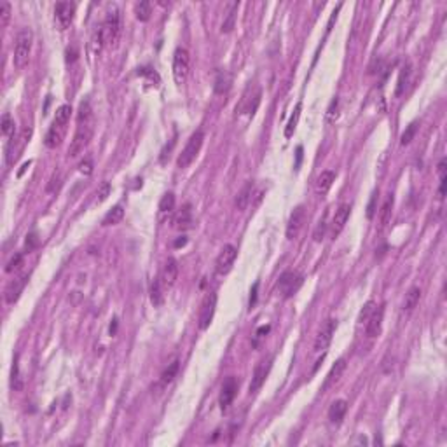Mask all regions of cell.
<instances>
[{"label": "cell", "instance_id": "cell-51", "mask_svg": "<svg viewBox=\"0 0 447 447\" xmlns=\"http://www.w3.org/2000/svg\"><path fill=\"white\" fill-rule=\"evenodd\" d=\"M439 176H446V159L439 163Z\"/></svg>", "mask_w": 447, "mask_h": 447}, {"label": "cell", "instance_id": "cell-26", "mask_svg": "<svg viewBox=\"0 0 447 447\" xmlns=\"http://www.w3.org/2000/svg\"><path fill=\"white\" fill-rule=\"evenodd\" d=\"M300 110H302V103H297L294 112H292L290 119H288V123H287V128H285V138H290V136L294 135V131H296V126H297V123H299V117H300Z\"/></svg>", "mask_w": 447, "mask_h": 447}, {"label": "cell", "instance_id": "cell-31", "mask_svg": "<svg viewBox=\"0 0 447 447\" xmlns=\"http://www.w3.org/2000/svg\"><path fill=\"white\" fill-rule=\"evenodd\" d=\"M11 388L14 391H20L23 388V381L20 377V365H18V355L12 362V369H11Z\"/></svg>", "mask_w": 447, "mask_h": 447}, {"label": "cell", "instance_id": "cell-41", "mask_svg": "<svg viewBox=\"0 0 447 447\" xmlns=\"http://www.w3.org/2000/svg\"><path fill=\"white\" fill-rule=\"evenodd\" d=\"M337 110H339V100L337 98H334V100L330 101V107H328L327 110V123H334L335 119H337Z\"/></svg>", "mask_w": 447, "mask_h": 447}, {"label": "cell", "instance_id": "cell-3", "mask_svg": "<svg viewBox=\"0 0 447 447\" xmlns=\"http://www.w3.org/2000/svg\"><path fill=\"white\" fill-rule=\"evenodd\" d=\"M121 35V21H119V11L116 5L108 9L105 21L100 28V39L105 46H116Z\"/></svg>", "mask_w": 447, "mask_h": 447}, {"label": "cell", "instance_id": "cell-8", "mask_svg": "<svg viewBox=\"0 0 447 447\" xmlns=\"http://www.w3.org/2000/svg\"><path fill=\"white\" fill-rule=\"evenodd\" d=\"M215 307H217V296L213 292L206 294L201 302V309H199V328L204 330V328L210 327L213 320V315H215Z\"/></svg>", "mask_w": 447, "mask_h": 447}, {"label": "cell", "instance_id": "cell-48", "mask_svg": "<svg viewBox=\"0 0 447 447\" xmlns=\"http://www.w3.org/2000/svg\"><path fill=\"white\" fill-rule=\"evenodd\" d=\"M269 328H271V327H269V325H264V327H260L259 330H257V334H255V341H253V344H259V341L262 339L264 335L268 334V332H269Z\"/></svg>", "mask_w": 447, "mask_h": 447}, {"label": "cell", "instance_id": "cell-13", "mask_svg": "<svg viewBox=\"0 0 447 447\" xmlns=\"http://www.w3.org/2000/svg\"><path fill=\"white\" fill-rule=\"evenodd\" d=\"M236 393H238V381H236L234 375H229L227 379L224 381L222 384V391H220V407H222V411H227L229 407H231L232 400H234Z\"/></svg>", "mask_w": 447, "mask_h": 447}, {"label": "cell", "instance_id": "cell-22", "mask_svg": "<svg viewBox=\"0 0 447 447\" xmlns=\"http://www.w3.org/2000/svg\"><path fill=\"white\" fill-rule=\"evenodd\" d=\"M346 411H348L346 400H335L330 405V409H328V419L334 424H339L344 419V416H346Z\"/></svg>", "mask_w": 447, "mask_h": 447}, {"label": "cell", "instance_id": "cell-6", "mask_svg": "<svg viewBox=\"0 0 447 447\" xmlns=\"http://www.w3.org/2000/svg\"><path fill=\"white\" fill-rule=\"evenodd\" d=\"M302 285V276L296 271H285L283 274L279 276L278 281V290L279 294L285 297V299H290L294 294L300 288Z\"/></svg>", "mask_w": 447, "mask_h": 447}, {"label": "cell", "instance_id": "cell-43", "mask_svg": "<svg viewBox=\"0 0 447 447\" xmlns=\"http://www.w3.org/2000/svg\"><path fill=\"white\" fill-rule=\"evenodd\" d=\"M79 172L84 173V175H91V172H93V163H91V161H89V159L82 161V163L79 164Z\"/></svg>", "mask_w": 447, "mask_h": 447}, {"label": "cell", "instance_id": "cell-20", "mask_svg": "<svg viewBox=\"0 0 447 447\" xmlns=\"http://www.w3.org/2000/svg\"><path fill=\"white\" fill-rule=\"evenodd\" d=\"M344 371H346V360H344V358L337 360V362H335V365H334V367L330 369V372H328L327 379H325V383H323V390L327 391L330 386H334V384L341 379V375H343V372H344Z\"/></svg>", "mask_w": 447, "mask_h": 447}, {"label": "cell", "instance_id": "cell-35", "mask_svg": "<svg viewBox=\"0 0 447 447\" xmlns=\"http://www.w3.org/2000/svg\"><path fill=\"white\" fill-rule=\"evenodd\" d=\"M229 84H231V79H229V74L227 72H219L217 74V79H215V91L219 95L225 93L229 89Z\"/></svg>", "mask_w": 447, "mask_h": 447}, {"label": "cell", "instance_id": "cell-32", "mask_svg": "<svg viewBox=\"0 0 447 447\" xmlns=\"http://www.w3.org/2000/svg\"><path fill=\"white\" fill-rule=\"evenodd\" d=\"M418 128H419V123H418V121H412L407 128H405V131L402 133V136H400V144H402V145H409V144H411L412 140H414L416 133H418Z\"/></svg>", "mask_w": 447, "mask_h": 447}, {"label": "cell", "instance_id": "cell-21", "mask_svg": "<svg viewBox=\"0 0 447 447\" xmlns=\"http://www.w3.org/2000/svg\"><path fill=\"white\" fill-rule=\"evenodd\" d=\"M253 182H247V184L241 187V191L238 192V196H236V201H234V204H236V208L238 210H245V208L250 204V201H251V196H253Z\"/></svg>", "mask_w": 447, "mask_h": 447}, {"label": "cell", "instance_id": "cell-46", "mask_svg": "<svg viewBox=\"0 0 447 447\" xmlns=\"http://www.w3.org/2000/svg\"><path fill=\"white\" fill-rule=\"evenodd\" d=\"M323 234H325V220H322V222H320V225L316 227V231H315V241H322V240H323Z\"/></svg>", "mask_w": 447, "mask_h": 447}, {"label": "cell", "instance_id": "cell-38", "mask_svg": "<svg viewBox=\"0 0 447 447\" xmlns=\"http://www.w3.org/2000/svg\"><path fill=\"white\" fill-rule=\"evenodd\" d=\"M12 9L9 2H0V26H7L9 20H11Z\"/></svg>", "mask_w": 447, "mask_h": 447}, {"label": "cell", "instance_id": "cell-44", "mask_svg": "<svg viewBox=\"0 0 447 447\" xmlns=\"http://www.w3.org/2000/svg\"><path fill=\"white\" fill-rule=\"evenodd\" d=\"M375 199H377V191L372 194L371 198V203H369V208H367V217L369 219H374V213H375Z\"/></svg>", "mask_w": 447, "mask_h": 447}, {"label": "cell", "instance_id": "cell-52", "mask_svg": "<svg viewBox=\"0 0 447 447\" xmlns=\"http://www.w3.org/2000/svg\"><path fill=\"white\" fill-rule=\"evenodd\" d=\"M300 159H302V147H297V163H296V168H299V164H300Z\"/></svg>", "mask_w": 447, "mask_h": 447}, {"label": "cell", "instance_id": "cell-23", "mask_svg": "<svg viewBox=\"0 0 447 447\" xmlns=\"http://www.w3.org/2000/svg\"><path fill=\"white\" fill-rule=\"evenodd\" d=\"M335 180V173L334 172H323L320 173V176L316 178V192L318 194H327L328 191H330L332 184H334Z\"/></svg>", "mask_w": 447, "mask_h": 447}, {"label": "cell", "instance_id": "cell-45", "mask_svg": "<svg viewBox=\"0 0 447 447\" xmlns=\"http://www.w3.org/2000/svg\"><path fill=\"white\" fill-rule=\"evenodd\" d=\"M110 194V184L108 182H103L100 187V191H98V196H100V201H105L107 199V196Z\"/></svg>", "mask_w": 447, "mask_h": 447}, {"label": "cell", "instance_id": "cell-24", "mask_svg": "<svg viewBox=\"0 0 447 447\" xmlns=\"http://www.w3.org/2000/svg\"><path fill=\"white\" fill-rule=\"evenodd\" d=\"M419 299H421V288L419 287L409 288V292L405 294V299H403V311L411 313L419 304Z\"/></svg>", "mask_w": 447, "mask_h": 447}, {"label": "cell", "instance_id": "cell-17", "mask_svg": "<svg viewBox=\"0 0 447 447\" xmlns=\"http://www.w3.org/2000/svg\"><path fill=\"white\" fill-rule=\"evenodd\" d=\"M65 131H67V126H61V124L52 123V126L49 128L48 135H46V140H44L46 147H49V149L58 147V145L61 144V140H63Z\"/></svg>", "mask_w": 447, "mask_h": 447}, {"label": "cell", "instance_id": "cell-37", "mask_svg": "<svg viewBox=\"0 0 447 447\" xmlns=\"http://www.w3.org/2000/svg\"><path fill=\"white\" fill-rule=\"evenodd\" d=\"M375 307H377V304L374 302V300H369L365 306H363V309L360 311V316H358V322L360 323H367L369 318L372 316V313L375 311Z\"/></svg>", "mask_w": 447, "mask_h": 447}, {"label": "cell", "instance_id": "cell-7", "mask_svg": "<svg viewBox=\"0 0 447 447\" xmlns=\"http://www.w3.org/2000/svg\"><path fill=\"white\" fill-rule=\"evenodd\" d=\"M75 16V4L72 2H58L54 7V20L60 30H67Z\"/></svg>", "mask_w": 447, "mask_h": 447}, {"label": "cell", "instance_id": "cell-42", "mask_svg": "<svg viewBox=\"0 0 447 447\" xmlns=\"http://www.w3.org/2000/svg\"><path fill=\"white\" fill-rule=\"evenodd\" d=\"M21 262H23V255H21V253H18V255H14L11 260H9V264L5 266V271H7V273H12L14 269L20 268Z\"/></svg>", "mask_w": 447, "mask_h": 447}, {"label": "cell", "instance_id": "cell-30", "mask_svg": "<svg viewBox=\"0 0 447 447\" xmlns=\"http://www.w3.org/2000/svg\"><path fill=\"white\" fill-rule=\"evenodd\" d=\"M70 114H72V107L70 105H61L54 114V121L52 123L61 124V126H67L68 121H70Z\"/></svg>", "mask_w": 447, "mask_h": 447}, {"label": "cell", "instance_id": "cell-34", "mask_svg": "<svg viewBox=\"0 0 447 447\" xmlns=\"http://www.w3.org/2000/svg\"><path fill=\"white\" fill-rule=\"evenodd\" d=\"M173 208H175V196H173V192H166L159 201V212L170 213L173 212Z\"/></svg>", "mask_w": 447, "mask_h": 447}, {"label": "cell", "instance_id": "cell-15", "mask_svg": "<svg viewBox=\"0 0 447 447\" xmlns=\"http://www.w3.org/2000/svg\"><path fill=\"white\" fill-rule=\"evenodd\" d=\"M383 316H384L383 307H375V311L372 313V316L369 318L367 323H365V330H367L369 337H377L379 335L381 325H383Z\"/></svg>", "mask_w": 447, "mask_h": 447}, {"label": "cell", "instance_id": "cell-14", "mask_svg": "<svg viewBox=\"0 0 447 447\" xmlns=\"http://www.w3.org/2000/svg\"><path fill=\"white\" fill-rule=\"evenodd\" d=\"M176 278H178V262L173 257H170L163 266L159 281L163 288H172L176 283Z\"/></svg>", "mask_w": 447, "mask_h": 447}, {"label": "cell", "instance_id": "cell-19", "mask_svg": "<svg viewBox=\"0 0 447 447\" xmlns=\"http://www.w3.org/2000/svg\"><path fill=\"white\" fill-rule=\"evenodd\" d=\"M26 279H28L26 276H23V278L14 279V281H11L7 285V288H5V300H7V304H14L20 299V294L23 290L25 283H26Z\"/></svg>", "mask_w": 447, "mask_h": 447}, {"label": "cell", "instance_id": "cell-36", "mask_svg": "<svg viewBox=\"0 0 447 447\" xmlns=\"http://www.w3.org/2000/svg\"><path fill=\"white\" fill-rule=\"evenodd\" d=\"M135 14L140 21H149L150 18V2H140V4L135 5Z\"/></svg>", "mask_w": 447, "mask_h": 447}, {"label": "cell", "instance_id": "cell-2", "mask_svg": "<svg viewBox=\"0 0 447 447\" xmlns=\"http://www.w3.org/2000/svg\"><path fill=\"white\" fill-rule=\"evenodd\" d=\"M32 40L33 33L30 28L20 30L16 37V48H14V56H12V63L16 70H23L30 60V51H32Z\"/></svg>", "mask_w": 447, "mask_h": 447}, {"label": "cell", "instance_id": "cell-49", "mask_svg": "<svg viewBox=\"0 0 447 447\" xmlns=\"http://www.w3.org/2000/svg\"><path fill=\"white\" fill-rule=\"evenodd\" d=\"M446 184H447V176H440V189H439L440 199H444V196H446Z\"/></svg>", "mask_w": 447, "mask_h": 447}, {"label": "cell", "instance_id": "cell-18", "mask_svg": "<svg viewBox=\"0 0 447 447\" xmlns=\"http://www.w3.org/2000/svg\"><path fill=\"white\" fill-rule=\"evenodd\" d=\"M173 222H175V227L178 229V231H187V229H191L192 224H194V220H192L191 204H185V206L175 215V220H173Z\"/></svg>", "mask_w": 447, "mask_h": 447}, {"label": "cell", "instance_id": "cell-28", "mask_svg": "<svg viewBox=\"0 0 447 447\" xmlns=\"http://www.w3.org/2000/svg\"><path fill=\"white\" fill-rule=\"evenodd\" d=\"M124 219V210L123 206H114L110 210V212L107 213V215L103 217V225H116V224H119L121 220Z\"/></svg>", "mask_w": 447, "mask_h": 447}, {"label": "cell", "instance_id": "cell-53", "mask_svg": "<svg viewBox=\"0 0 447 447\" xmlns=\"http://www.w3.org/2000/svg\"><path fill=\"white\" fill-rule=\"evenodd\" d=\"M185 243H187V240H185L184 236H182V240H176L175 241V247H184Z\"/></svg>", "mask_w": 447, "mask_h": 447}, {"label": "cell", "instance_id": "cell-11", "mask_svg": "<svg viewBox=\"0 0 447 447\" xmlns=\"http://www.w3.org/2000/svg\"><path fill=\"white\" fill-rule=\"evenodd\" d=\"M349 215H351V204L343 203L337 210H335V215H334V219H332V225H330V236L334 240L343 232Z\"/></svg>", "mask_w": 447, "mask_h": 447}, {"label": "cell", "instance_id": "cell-5", "mask_svg": "<svg viewBox=\"0 0 447 447\" xmlns=\"http://www.w3.org/2000/svg\"><path fill=\"white\" fill-rule=\"evenodd\" d=\"M189 68H191V56L189 51L184 48H178L173 54V79L178 86L185 84L189 77Z\"/></svg>", "mask_w": 447, "mask_h": 447}, {"label": "cell", "instance_id": "cell-4", "mask_svg": "<svg viewBox=\"0 0 447 447\" xmlns=\"http://www.w3.org/2000/svg\"><path fill=\"white\" fill-rule=\"evenodd\" d=\"M203 142H204V133L201 131V129H198V131H194L191 135V138H189L187 145L184 147V150H182V154L178 156V159H176V166L178 168H187L192 164V161L198 157V154H199L201 147H203Z\"/></svg>", "mask_w": 447, "mask_h": 447}, {"label": "cell", "instance_id": "cell-9", "mask_svg": "<svg viewBox=\"0 0 447 447\" xmlns=\"http://www.w3.org/2000/svg\"><path fill=\"white\" fill-rule=\"evenodd\" d=\"M236 255H238V250L236 247L232 245H225V247L220 250L219 257L215 260V271L219 274H227L229 271L232 269V264L236 260Z\"/></svg>", "mask_w": 447, "mask_h": 447}, {"label": "cell", "instance_id": "cell-12", "mask_svg": "<svg viewBox=\"0 0 447 447\" xmlns=\"http://www.w3.org/2000/svg\"><path fill=\"white\" fill-rule=\"evenodd\" d=\"M335 327H337V320H334V318L327 320V323L322 327V330H320L318 337H316V341H315V353H322L327 349L328 344H330V341H332V335H334V332H335Z\"/></svg>", "mask_w": 447, "mask_h": 447}, {"label": "cell", "instance_id": "cell-39", "mask_svg": "<svg viewBox=\"0 0 447 447\" xmlns=\"http://www.w3.org/2000/svg\"><path fill=\"white\" fill-rule=\"evenodd\" d=\"M0 131H2L4 136H12V133H14V121H12V117L9 114H4V117H2Z\"/></svg>", "mask_w": 447, "mask_h": 447}, {"label": "cell", "instance_id": "cell-29", "mask_svg": "<svg viewBox=\"0 0 447 447\" xmlns=\"http://www.w3.org/2000/svg\"><path fill=\"white\" fill-rule=\"evenodd\" d=\"M178 367H180V365H178V360H175V362H173L172 365H170V367H168L166 371H164L163 374H161V379H159V386H161V388L168 386V384L172 383L173 377H175L176 372H178Z\"/></svg>", "mask_w": 447, "mask_h": 447}, {"label": "cell", "instance_id": "cell-33", "mask_svg": "<svg viewBox=\"0 0 447 447\" xmlns=\"http://www.w3.org/2000/svg\"><path fill=\"white\" fill-rule=\"evenodd\" d=\"M409 75H411V65H405V67L400 70V75H398V82H397V96H400L403 91H405V86H407V80Z\"/></svg>", "mask_w": 447, "mask_h": 447}, {"label": "cell", "instance_id": "cell-1", "mask_svg": "<svg viewBox=\"0 0 447 447\" xmlns=\"http://www.w3.org/2000/svg\"><path fill=\"white\" fill-rule=\"evenodd\" d=\"M93 131H95V121H93V112L89 101H82L79 105L77 112V131L74 135V140L68 147V157H77L82 154L84 149L88 147L91 142Z\"/></svg>", "mask_w": 447, "mask_h": 447}, {"label": "cell", "instance_id": "cell-10", "mask_svg": "<svg viewBox=\"0 0 447 447\" xmlns=\"http://www.w3.org/2000/svg\"><path fill=\"white\" fill-rule=\"evenodd\" d=\"M304 222H306V208H304L302 204H299V206L290 213V219H288V224H287L288 240H296L297 236H299L300 229H302Z\"/></svg>", "mask_w": 447, "mask_h": 447}, {"label": "cell", "instance_id": "cell-47", "mask_svg": "<svg viewBox=\"0 0 447 447\" xmlns=\"http://www.w3.org/2000/svg\"><path fill=\"white\" fill-rule=\"evenodd\" d=\"M37 245H39V238H37V234L33 232V234H30L26 238V250H32V248H35Z\"/></svg>", "mask_w": 447, "mask_h": 447}, {"label": "cell", "instance_id": "cell-16", "mask_svg": "<svg viewBox=\"0 0 447 447\" xmlns=\"http://www.w3.org/2000/svg\"><path fill=\"white\" fill-rule=\"evenodd\" d=\"M238 9H240V2H227V4H225V14H224V21H222L224 33L232 32V28H234V25H236Z\"/></svg>", "mask_w": 447, "mask_h": 447}, {"label": "cell", "instance_id": "cell-25", "mask_svg": "<svg viewBox=\"0 0 447 447\" xmlns=\"http://www.w3.org/2000/svg\"><path fill=\"white\" fill-rule=\"evenodd\" d=\"M391 212H393V196H388L386 201L383 203L381 206V212H379V225L381 229H384L388 225V222L391 220Z\"/></svg>", "mask_w": 447, "mask_h": 447}, {"label": "cell", "instance_id": "cell-40", "mask_svg": "<svg viewBox=\"0 0 447 447\" xmlns=\"http://www.w3.org/2000/svg\"><path fill=\"white\" fill-rule=\"evenodd\" d=\"M161 281H159V278L152 283V290H150V299H152V302H154V306H159L161 302H163V292H161Z\"/></svg>", "mask_w": 447, "mask_h": 447}, {"label": "cell", "instance_id": "cell-27", "mask_svg": "<svg viewBox=\"0 0 447 447\" xmlns=\"http://www.w3.org/2000/svg\"><path fill=\"white\" fill-rule=\"evenodd\" d=\"M266 374H268V367L266 365H259L255 369V374H253V379L250 383V393H255L260 386H262L264 379H266Z\"/></svg>", "mask_w": 447, "mask_h": 447}, {"label": "cell", "instance_id": "cell-50", "mask_svg": "<svg viewBox=\"0 0 447 447\" xmlns=\"http://www.w3.org/2000/svg\"><path fill=\"white\" fill-rule=\"evenodd\" d=\"M257 288H259V283H255L253 285V288H251V296H250V307L255 304V300H257Z\"/></svg>", "mask_w": 447, "mask_h": 447}]
</instances>
